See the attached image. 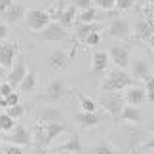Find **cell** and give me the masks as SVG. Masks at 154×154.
<instances>
[{"label":"cell","instance_id":"1","mask_svg":"<svg viewBox=\"0 0 154 154\" xmlns=\"http://www.w3.org/2000/svg\"><path fill=\"white\" fill-rule=\"evenodd\" d=\"M133 86V78L129 76V72H126L124 69H114L110 70L109 76L105 78V82L101 84V91L103 93H110V91H124L126 88Z\"/></svg>","mask_w":154,"mask_h":154},{"label":"cell","instance_id":"2","mask_svg":"<svg viewBox=\"0 0 154 154\" xmlns=\"http://www.w3.org/2000/svg\"><path fill=\"white\" fill-rule=\"evenodd\" d=\"M101 105H103V109L112 116V122L114 124L120 122V112L124 109V105H126L124 95H120V91H110V93H106V95H103L101 97Z\"/></svg>","mask_w":154,"mask_h":154},{"label":"cell","instance_id":"3","mask_svg":"<svg viewBox=\"0 0 154 154\" xmlns=\"http://www.w3.org/2000/svg\"><path fill=\"white\" fill-rule=\"evenodd\" d=\"M38 38L46 40V42H63V40H69V32L63 25L50 21L42 31H38Z\"/></svg>","mask_w":154,"mask_h":154},{"label":"cell","instance_id":"4","mask_svg":"<svg viewBox=\"0 0 154 154\" xmlns=\"http://www.w3.org/2000/svg\"><path fill=\"white\" fill-rule=\"evenodd\" d=\"M25 21H27V27L31 31L38 32L51 21V14L50 11H44V10H27Z\"/></svg>","mask_w":154,"mask_h":154},{"label":"cell","instance_id":"5","mask_svg":"<svg viewBox=\"0 0 154 154\" xmlns=\"http://www.w3.org/2000/svg\"><path fill=\"white\" fill-rule=\"evenodd\" d=\"M67 93H69V88L65 86V82L55 78V80H51L50 84H48L46 93H44V95H40L38 99H40V101H44V103H55V101H59V99H63Z\"/></svg>","mask_w":154,"mask_h":154},{"label":"cell","instance_id":"6","mask_svg":"<svg viewBox=\"0 0 154 154\" xmlns=\"http://www.w3.org/2000/svg\"><path fill=\"white\" fill-rule=\"evenodd\" d=\"M129 34H131V25H129L128 19L124 17H118L114 15L109 25V36L114 38V40H128Z\"/></svg>","mask_w":154,"mask_h":154},{"label":"cell","instance_id":"7","mask_svg":"<svg viewBox=\"0 0 154 154\" xmlns=\"http://www.w3.org/2000/svg\"><path fill=\"white\" fill-rule=\"evenodd\" d=\"M19 53V46L15 42H0V67H2L6 72L14 67L15 63V57Z\"/></svg>","mask_w":154,"mask_h":154},{"label":"cell","instance_id":"8","mask_svg":"<svg viewBox=\"0 0 154 154\" xmlns=\"http://www.w3.org/2000/svg\"><path fill=\"white\" fill-rule=\"evenodd\" d=\"M2 141L6 143H11V145H17V146H31L32 145V139H31V133H29L27 128L19 126V124H15V128L8 131L2 137Z\"/></svg>","mask_w":154,"mask_h":154},{"label":"cell","instance_id":"9","mask_svg":"<svg viewBox=\"0 0 154 154\" xmlns=\"http://www.w3.org/2000/svg\"><path fill=\"white\" fill-rule=\"evenodd\" d=\"M29 72L27 70V63H25V57L19 55V57H15V63H14V67H11L8 72H6V82L8 84H11V88H15L19 86V82L25 78V74Z\"/></svg>","mask_w":154,"mask_h":154},{"label":"cell","instance_id":"10","mask_svg":"<svg viewBox=\"0 0 154 154\" xmlns=\"http://www.w3.org/2000/svg\"><path fill=\"white\" fill-rule=\"evenodd\" d=\"M25 14H27L25 4L11 2L8 8L2 11V17H4V23H8V25H15V23H19L21 19H25Z\"/></svg>","mask_w":154,"mask_h":154},{"label":"cell","instance_id":"11","mask_svg":"<svg viewBox=\"0 0 154 154\" xmlns=\"http://www.w3.org/2000/svg\"><path fill=\"white\" fill-rule=\"evenodd\" d=\"M128 67H129V76H131L133 80H146V78L150 76V67H149V63H146L145 59H141V57L129 59Z\"/></svg>","mask_w":154,"mask_h":154},{"label":"cell","instance_id":"12","mask_svg":"<svg viewBox=\"0 0 154 154\" xmlns=\"http://www.w3.org/2000/svg\"><path fill=\"white\" fill-rule=\"evenodd\" d=\"M109 59L116 65L118 69H128V63H129V48L128 46H112L110 51H109Z\"/></svg>","mask_w":154,"mask_h":154},{"label":"cell","instance_id":"13","mask_svg":"<svg viewBox=\"0 0 154 154\" xmlns=\"http://www.w3.org/2000/svg\"><path fill=\"white\" fill-rule=\"evenodd\" d=\"M93 61V67H91V74L95 76V78H101V76H105V70L109 69V53L106 51H95L91 57Z\"/></svg>","mask_w":154,"mask_h":154},{"label":"cell","instance_id":"14","mask_svg":"<svg viewBox=\"0 0 154 154\" xmlns=\"http://www.w3.org/2000/svg\"><path fill=\"white\" fill-rule=\"evenodd\" d=\"M51 14V19H59V25H63L65 29H69L70 25H74V19H76V14L78 10L74 8L72 4L65 10H59V11H50Z\"/></svg>","mask_w":154,"mask_h":154},{"label":"cell","instance_id":"15","mask_svg":"<svg viewBox=\"0 0 154 154\" xmlns=\"http://www.w3.org/2000/svg\"><path fill=\"white\" fill-rule=\"evenodd\" d=\"M124 101H126L128 105H133V106L145 103V101H146V91H145V88H141V86H129V88H126Z\"/></svg>","mask_w":154,"mask_h":154},{"label":"cell","instance_id":"16","mask_svg":"<svg viewBox=\"0 0 154 154\" xmlns=\"http://www.w3.org/2000/svg\"><path fill=\"white\" fill-rule=\"evenodd\" d=\"M40 126H42V131H44L48 143H51L55 137H59L61 133L67 131V124H63V122H44Z\"/></svg>","mask_w":154,"mask_h":154},{"label":"cell","instance_id":"17","mask_svg":"<svg viewBox=\"0 0 154 154\" xmlns=\"http://www.w3.org/2000/svg\"><path fill=\"white\" fill-rule=\"evenodd\" d=\"M51 152H72V154H82V145H80V137L76 133H70L69 139L63 145H59L57 149H53Z\"/></svg>","mask_w":154,"mask_h":154},{"label":"cell","instance_id":"18","mask_svg":"<svg viewBox=\"0 0 154 154\" xmlns=\"http://www.w3.org/2000/svg\"><path fill=\"white\" fill-rule=\"evenodd\" d=\"M74 118H76V122H78L84 129H91V128H95L97 124H99V120H101V116H99L97 112H86V110L76 112Z\"/></svg>","mask_w":154,"mask_h":154},{"label":"cell","instance_id":"19","mask_svg":"<svg viewBox=\"0 0 154 154\" xmlns=\"http://www.w3.org/2000/svg\"><path fill=\"white\" fill-rule=\"evenodd\" d=\"M154 32V21L146 19V17H141L135 25V36L139 40H149V36Z\"/></svg>","mask_w":154,"mask_h":154},{"label":"cell","instance_id":"20","mask_svg":"<svg viewBox=\"0 0 154 154\" xmlns=\"http://www.w3.org/2000/svg\"><path fill=\"white\" fill-rule=\"evenodd\" d=\"M50 67L51 70H55V72H59V70H63L65 67H67V61H69V55L65 53L63 50H55L50 53Z\"/></svg>","mask_w":154,"mask_h":154},{"label":"cell","instance_id":"21","mask_svg":"<svg viewBox=\"0 0 154 154\" xmlns=\"http://www.w3.org/2000/svg\"><path fill=\"white\" fill-rule=\"evenodd\" d=\"M143 120V114H141L139 109H135L133 105H124V109L120 112V122H129V124H139Z\"/></svg>","mask_w":154,"mask_h":154},{"label":"cell","instance_id":"22","mask_svg":"<svg viewBox=\"0 0 154 154\" xmlns=\"http://www.w3.org/2000/svg\"><path fill=\"white\" fill-rule=\"evenodd\" d=\"M36 86H38V74L34 72V70H31V72L25 74V78L19 82L17 88H19L21 93H32L34 90H36Z\"/></svg>","mask_w":154,"mask_h":154},{"label":"cell","instance_id":"23","mask_svg":"<svg viewBox=\"0 0 154 154\" xmlns=\"http://www.w3.org/2000/svg\"><path fill=\"white\" fill-rule=\"evenodd\" d=\"M31 139H32V145H34V149H36L38 152H44L46 149L50 146V143L46 141V135H44V131H42V126H38L34 128V131L31 133Z\"/></svg>","mask_w":154,"mask_h":154},{"label":"cell","instance_id":"24","mask_svg":"<svg viewBox=\"0 0 154 154\" xmlns=\"http://www.w3.org/2000/svg\"><path fill=\"white\" fill-rule=\"evenodd\" d=\"M99 31H101V25H99V23H78V25H76V38L86 40L88 34L99 32Z\"/></svg>","mask_w":154,"mask_h":154},{"label":"cell","instance_id":"25","mask_svg":"<svg viewBox=\"0 0 154 154\" xmlns=\"http://www.w3.org/2000/svg\"><path fill=\"white\" fill-rule=\"evenodd\" d=\"M38 122L40 124H44V122H61V110L53 109V106H46V109L40 110Z\"/></svg>","mask_w":154,"mask_h":154},{"label":"cell","instance_id":"26","mask_svg":"<svg viewBox=\"0 0 154 154\" xmlns=\"http://www.w3.org/2000/svg\"><path fill=\"white\" fill-rule=\"evenodd\" d=\"M76 19H78V23H97L101 17H99V11L97 8H88V10H82L80 14H76Z\"/></svg>","mask_w":154,"mask_h":154},{"label":"cell","instance_id":"27","mask_svg":"<svg viewBox=\"0 0 154 154\" xmlns=\"http://www.w3.org/2000/svg\"><path fill=\"white\" fill-rule=\"evenodd\" d=\"M91 154H116V149L110 141L103 139V141H99V143H95L91 146Z\"/></svg>","mask_w":154,"mask_h":154},{"label":"cell","instance_id":"28","mask_svg":"<svg viewBox=\"0 0 154 154\" xmlns=\"http://www.w3.org/2000/svg\"><path fill=\"white\" fill-rule=\"evenodd\" d=\"M72 93H76V97H78V101H80L82 110H86V112H95V110H97L95 101H91L90 97H86V95H84V93H82L80 90H74Z\"/></svg>","mask_w":154,"mask_h":154},{"label":"cell","instance_id":"29","mask_svg":"<svg viewBox=\"0 0 154 154\" xmlns=\"http://www.w3.org/2000/svg\"><path fill=\"white\" fill-rule=\"evenodd\" d=\"M27 109H29L27 105H21V103H17V105H11V106H8V109H6V114H8V116H11L14 120H17V118H21V116L27 112Z\"/></svg>","mask_w":154,"mask_h":154},{"label":"cell","instance_id":"30","mask_svg":"<svg viewBox=\"0 0 154 154\" xmlns=\"http://www.w3.org/2000/svg\"><path fill=\"white\" fill-rule=\"evenodd\" d=\"M14 128H15V120H14V118L8 116L6 112H0V129H2L4 133H8Z\"/></svg>","mask_w":154,"mask_h":154},{"label":"cell","instance_id":"31","mask_svg":"<svg viewBox=\"0 0 154 154\" xmlns=\"http://www.w3.org/2000/svg\"><path fill=\"white\" fill-rule=\"evenodd\" d=\"M135 6V0H114V8L118 11H128Z\"/></svg>","mask_w":154,"mask_h":154},{"label":"cell","instance_id":"32","mask_svg":"<svg viewBox=\"0 0 154 154\" xmlns=\"http://www.w3.org/2000/svg\"><path fill=\"white\" fill-rule=\"evenodd\" d=\"M93 4L103 11H112L114 10V0H93Z\"/></svg>","mask_w":154,"mask_h":154},{"label":"cell","instance_id":"33","mask_svg":"<svg viewBox=\"0 0 154 154\" xmlns=\"http://www.w3.org/2000/svg\"><path fill=\"white\" fill-rule=\"evenodd\" d=\"M70 4L74 6L76 10H88V8H91L93 6V0H70Z\"/></svg>","mask_w":154,"mask_h":154},{"label":"cell","instance_id":"34","mask_svg":"<svg viewBox=\"0 0 154 154\" xmlns=\"http://www.w3.org/2000/svg\"><path fill=\"white\" fill-rule=\"evenodd\" d=\"M84 42L88 46H97L99 42H101V34H99V32H91V34H88V36H86Z\"/></svg>","mask_w":154,"mask_h":154},{"label":"cell","instance_id":"35","mask_svg":"<svg viewBox=\"0 0 154 154\" xmlns=\"http://www.w3.org/2000/svg\"><path fill=\"white\" fill-rule=\"evenodd\" d=\"M4 101H6V109H8V106H11V105H17V103H19V93L11 91L10 95L4 97Z\"/></svg>","mask_w":154,"mask_h":154},{"label":"cell","instance_id":"36","mask_svg":"<svg viewBox=\"0 0 154 154\" xmlns=\"http://www.w3.org/2000/svg\"><path fill=\"white\" fill-rule=\"evenodd\" d=\"M4 154H23V150H21V146L8 143V145L4 146Z\"/></svg>","mask_w":154,"mask_h":154},{"label":"cell","instance_id":"37","mask_svg":"<svg viewBox=\"0 0 154 154\" xmlns=\"http://www.w3.org/2000/svg\"><path fill=\"white\" fill-rule=\"evenodd\" d=\"M11 91H15L14 88H11V84H8V82H2V84H0V97L10 95Z\"/></svg>","mask_w":154,"mask_h":154},{"label":"cell","instance_id":"38","mask_svg":"<svg viewBox=\"0 0 154 154\" xmlns=\"http://www.w3.org/2000/svg\"><path fill=\"white\" fill-rule=\"evenodd\" d=\"M6 36H8V23L0 21V42L6 40Z\"/></svg>","mask_w":154,"mask_h":154},{"label":"cell","instance_id":"39","mask_svg":"<svg viewBox=\"0 0 154 154\" xmlns=\"http://www.w3.org/2000/svg\"><path fill=\"white\" fill-rule=\"evenodd\" d=\"M154 150V137H150V139H146L143 145H141V150Z\"/></svg>","mask_w":154,"mask_h":154},{"label":"cell","instance_id":"40","mask_svg":"<svg viewBox=\"0 0 154 154\" xmlns=\"http://www.w3.org/2000/svg\"><path fill=\"white\" fill-rule=\"evenodd\" d=\"M152 90H154V76L150 74L149 78L145 80V91H152Z\"/></svg>","mask_w":154,"mask_h":154},{"label":"cell","instance_id":"41","mask_svg":"<svg viewBox=\"0 0 154 154\" xmlns=\"http://www.w3.org/2000/svg\"><path fill=\"white\" fill-rule=\"evenodd\" d=\"M11 2H14V0H0V14H2V11H4L6 8H8V6H10Z\"/></svg>","mask_w":154,"mask_h":154},{"label":"cell","instance_id":"42","mask_svg":"<svg viewBox=\"0 0 154 154\" xmlns=\"http://www.w3.org/2000/svg\"><path fill=\"white\" fill-rule=\"evenodd\" d=\"M146 42H149V46L152 48V53H154V32H152L150 36H149V40H146Z\"/></svg>","mask_w":154,"mask_h":154},{"label":"cell","instance_id":"43","mask_svg":"<svg viewBox=\"0 0 154 154\" xmlns=\"http://www.w3.org/2000/svg\"><path fill=\"white\" fill-rule=\"evenodd\" d=\"M146 99H149L150 103H154V90L152 91H146Z\"/></svg>","mask_w":154,"mask_h":154},{"label":"cell","instance_id":"44","mask_svg":"<svg viewBox=\"0 0 154 154\" xmlns=\"http://www.w3.org/2000/svg\"><path fill=\"white\" fill-rule=\"evenodd\" d=\"M0 78H6V70L2 67H0Z\"/></svg>","mask_w":154,"mask_h":154},{"label":"cell","instance_id":"45","mask_svg":"<svg viewBox=\"0 0 154 154\" xmlns=\"http://www.w3.org/2000/svg\"><path fill=\"white\" fill-rule=\"evenodd\" d=\"M51 154H72V152H51Z\"/></svg>","mask_w":154,"mask_h":154},{"label":"cell","instance_id":"46","mask_svg":"<svg viewBox=\"0 0 154 154\" xmlns=\"http://www.w3.org/2000/svg\"><path fill=\"white\" fill-rule=\"evenodd\" d=\"M0 150H2V137H0Z\"/></svg>","mask_w":154,"mask_h":154},{"label":"cell","instance_id":"47","mask_svg":"<svg viewBox=\"0 0 154 154\" xmlns=\"http://www.w3.org/2000/svg\"><path fill=\"white\" fill-rule=\"evenodd\" d=\"M146 2H149V4H154V0H146Z\"/></svg>","mask_w":154,"mask_h":154},{"label":"cell","instance_id":"48","mask_svg":"<svg viewBox=\"0 0 154 154\" xmlns=\"http://www.w3.org/2000/svg\"><path fill=\"white\" fill-rule=\"evenodd\" d=\"M0 137H2V129H0Z\"/></svg>","mask_w":154,"mask_h":154}]
</instances>
